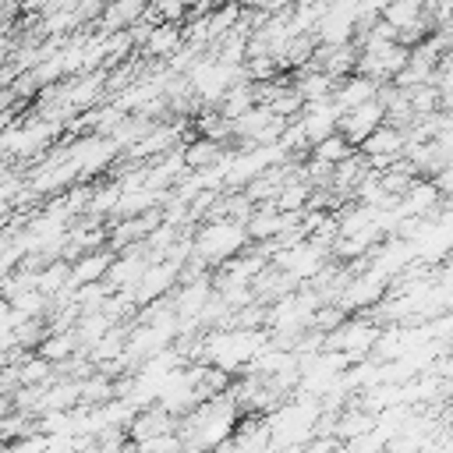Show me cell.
I'll use <instances>...</instances> for the list:
<instances>
[{"instance_id": "cell-1", "label": "cell", "mask_w": 453, "mask_h": 453, "mask_svg": "<svg viewBox=\"0 0 453 453\" xmlns=\"http://www.w3.org/2000/svg\"><path fill=\"white\" fill-rule=\"evenodd\" d=\"M248 244V226L241 219H212L195 234V255L202 262H226Z\"/></svg>"}, {"instance_id": "cell-3", "label": "cell", "mask_w": 453, "mask_h": 453, "mask_svg": "<svg viewBox=\"0 0 453 453\" xmlns=\"http://www.w3.org/2000/svg\"><path fill=\"white\" fill-rule=\"evenodd\" d=\"M188 78H191V88H195L198 99L219 103V96H223L234 81H241V67L230 64V60H202V64L191 67Z\"/></svg>"}, {"instance_id": "cell-6", "label": "cell", "mask_w": 453, "mask_h": 453, "mask_svg": "<svg viewBox=\"0 0 453 453\" xmlns=\"http://www.w3.org/2000/svg\"><path fill=\"white\" fill-rule=\"evenodd\" d=\"M375 88H379V81H372V78L350 71V74H343L340 85H333L329 99H333L336 110H350V106H357V103H365V99H375Z\"/></svg>"}, {"instance_id": "cell-10", "label": "cell", "mask_w": 453, "mask_h": 453, "mask_svg": "<svg viewBox=\"0 0 453 453\" xmlns=\"http://www.w3.org/2000/svg\"><path fill=\"white\" fill-rule=\"evenodd\" d=\"M308 149H311V159H322V163H329V166H333V163H340L343 156H350V152H354V145H350V142H347L340 131H333V134H326V138L311 142Z\"/></svg>"}, {"instance_id": "cell-7", "label": "cell", "mask_w": 453, "mask_h": 453, "mask_svg": "<svg viewBox=\"0 0 453 453\" xmlns=\"http://www.w3.org/2000/svg\"><path fill=\"white\" fill-rule=\"evenodd\" d=\"M180 46V28L173 21H159L156 28H145L142 35V50L149 57H173Z\"/></svg>"}, {"instance_id": "cell-9", "label": "cell", "mask_w": 453, "mask_h": 453, "mask_svg": "<svg viewBox=\"0 0 453 453\" xmlns=\"http://www.w3.org/2000/svg\"><path fill=\"white\" fill-rule=\"evenodd\" d=\"M180 159H184L188 170H209L212 163L223 159V149H219L216 138H202V142H191V145L180 152Z\"/></svg>"}, {"instance_id": "cell-8", "label": "cell", "mask_w": 453, "mask_h": 453, "mask_svg": "<svg viewBox=\"0 0 453 453\" xmlns=\"http://www.w3.org/2000/svg\"><path fill=\"white\" fill-rule=\"evenodd\" d=\"M149 0H113L103 7V21L117 32V28H127V25H138L142 14H145Z\"/></svg>"}, {"instance_id": "cell-4", "label": "cell", "mask_w": 453, "mask_h": 453, "mask_svg": "<svg viewBox=\"0 0 453 453\" xmlns=\"http://www.w3.org/2000/svg\"><path fill=\"white\" fill-rule=\"evenodd\" d=\"M400 149H403V131L396 127V124H375L361 142H357V152L368 159V166L372 170H382V166H389L396 156H400Z\"/></svg>"}, {"instance_id": "cell-11", "label": "cell", "mask_w": 453, "mask_h": 453, "mask_svg": "<svg viewBox=\"0 0 453 453\" xmlns=\"http://www.w3.org/2000/svg\"><path fill=\"white\" fill-rule=\"evenodd\" d=\"M35 347H39V357L46 361H67L78 347V333H53V336H42Z\"/></svg>"}, {"instance_id": "cell-2", "label": "cell", "mask_w": 453, "mask_h": 453, "mask_svg": "<svg viewBox=\"0 0 453 453\" xmlns=\"http://www.w3.org/2000/svg\"><path fill=\"white\" fill-rule=\"evenodd\" d=\"M375 333H379V326H375V322H365V319H347V315H343V322L322 336V347L340 350V354L347 357V365H354V361L368 357Z\"/></svg>"}, {"instance_id": "cell-5", "label": "cell", "mask_w": 453, "mask_h": 453, "mask_svg": "<svg viewBox=\"0 0 453 453\" xmlns=\"http://www.w3.org/2000/svg\"><path fill=\"white\" fill-rule=\"evenodd\" d=\"M382 120H386L382 103H379V99H365V103H357V106H350V110H340V117H336V131L357 149V142H361L375 124H382Z\"/></svg>"}]
</instances>
